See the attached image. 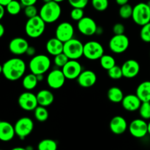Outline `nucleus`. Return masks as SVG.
I'll use <instances>...</instances> for the list:
<instances>
[{"label": "nucleus", "instance_id": "1", "mask_svg": "<svg viewBox=\"0 0 150 150\" xmlns=\"http://www.w3.org/2000/svg\"><path fill=\"white\" fill-rule=\"evenodd\" d=\"M26 65L22 59L15 57L2 64V75L6 79L15 81L21 79L26 72Z\"/></svg>", "mask_w": 150, "mask_h": 150}, {"label": "nucleus", "instance_id": "2", "mask_svg": "<svg viewBox=\"0 0 150 150\" xmlns=\"http://www.w3.org/2000/svg\"><path fill=\"white\" fill-rule=\"evenodd\" d=\"M62 14V8L59 3L51 1L44 3L39 11V16L45 23H52L57 21Z\"/></svg>", "mask_w": 150, "mask_h": 150}, {"label": "nucleus", "instance_id": "3", "mask_svg": "<svg viewBox=\"0 0 150 150\" xmlns=\"http://www.w3.org/2000/svg\"><path fill=\"white\" fill-rule=\"evenodd\" d=\"M51 62L49 57L45 54H38L32 57L29 63L31 73L35 75H44L49 70Z\"/></svg>", "mask_w": 150, "mask_h": 150}, {"label": "nucleus", "instance_id": "4", "mask_svg": "<svg viewBox=\"0 0 150 150\" xmlns=\"http://www.w3.org/2000/svg\"><path fill=\"white\" fill-rule=\"evenodd\" d=\"M45 22L39 15L31 18H28L25 24V32L31 38H38L45 30Z\"/></svg>", "mask_w": 150, "mask_h": 150}, {"label": "nucleus", "instance_id": "5", "mask_svg": "<svg viewBox=\"0 0 150 150\" xmlns=\"http://www.w3.org/2000/svg\"><path fill=\"white\" fill-rule=\"evenodd\" d=\"M63 53L68 57L69 59L78 60L83 56V44L79 40L72 38L64 42Z\"/></svg>", "mask_w": 150, "mask_h": 150}, {"label": "nucleus", "instance_id": "6", "mask_svg": "<svg viewBox=\"0 0 150 150\" xmlns=\"http://www.w3.org/2000/svg\"><path fill=\"white\" fill-rule=\"evenodd\" d=\"M132 19L139 26H144L150 22V7L146 3L140 2L133 7Z\"/></svg>", "mask_w": 150, "mask_h": 150}, {"label": "nucleus", "instance_id": "7", "mask_svg": "<svg viewBox=\"0 0 150 150\" xmlns=\"http://www.w3.org/2000/svg\"><path fill=\"white\" fill-rule=\"evenodd\" d=\"M16 135L21 140L26 139L34 130V122L27 117H21L17 120L14 125Z\"/></svg>", "mask_w": 150, "mask_h": 150}, {"label": "nucleus", "instance_id": "8", "mask_svg": "<svg viewBox=\"0 0 150 150\" xmlns=\"http://www.w3.org/2000/svg\"><path fill=\"white\" fill-rule=\"evenodd\" d=\"M103 54V46L98 41L91 40L83 44V57L87 59L92 61L100 59Z\"/></svg>", "mask_w": 150, "mask_h": 150}, {"label": "nucleus", "instance_id": "9", "mask_svg": "<svg viewBox=\"0 0 150 150\" xmlns=\"http://www.w3.org/2000/svg\"><path fill=\"white\" fill-rule=\"evenodd\" d=\"M130 45V40L125 34L122 35H114L110 39L108 46L113 53L117 54L125 52Z\"/></svg>", "mask_w": 150, "mask_h": 150}, {"label": "nucleus", "instance_id": "10", "mask_svg": "<svg viewBox=\"0 0 150 150\" xmlns=\"http://www.w3.org/2000/svg\"><path fill=\"white\" fill-rule=\"evenodd\" d=\"M130 135L136 139H142L148 134V123L143 119H135L128 126Z\"/></svg>", "mask_w": 150, "mask_h": 150}, {"label": "nucleus", "instance_id": "11", "mask_svg": "<svg viewBox=\"0 0 150 150\" xmlns=\"http://www.w3.org/2000/svg\"><path fill=\"white\" fill-rule=\"evenodd\" d=\"M18 103L21 108L26 111H32L38 106L36 95L27 91L21 94L18 99Z\"/></svg>", "mask_w": 150, "mask_h": 150}, {"label": "nucleus", "instance_id": "12", "mask_svg": "<svg viewBox=\"0 0 150 150\" xmlns=\"http://www.w3.org/2000/svg\"><path fill=\"white\" fill-rule=\"evenodd\" d=\"M66 79L62 69H54L47 76L46 81L51 89H59L64 86Z\"/></svg>", "mask_w": 150, "mask_h": 150}, {"label": "nucleus", "instance_id": "13", "mask_svg": "<svg viewBox=\"0 0 150 150\" xmlns=\"http://www.w3.org/2000/svg\"><path fill=\"white\" fill-rule=\"evenodd\" d=\"M98 25L93 18L84 16L78 21L77 28L79 32L84 36L90 37L96 34Z\"/></svg>", "mask_w": 150, "mask_h": 150}, {"label": "nucleus", "instance_id": "14", "mask_svg": "<svg viewBox=\"0 0 150 150\" xmlns=\"http://www.w3.org/2000/svg\"><path fill=\"white\" fill-rule=\"evenodd\" d=\"M74 27L67 21L60 23L57 26L55 31V37L63 42L70 40L74 36Z\"/></svg>", "mask_w": 150, "mask_h": 150}, {"label": "nucleus", "instance_id": "15", "mask_svg": "<svg viewBox=\"0 0 150 150\" xmlns=\"http://www.w3.org/2000/svg\"><path fill=\"white\" fill-rule=\"evenodd\" d=\"M66 79L69 80L77 79L82 72V66L77 60L70 59L62 68Z\"/></svg>", "mask_w": 150, "mask_h": 150}, {"label": "nucleus", "instance_id": "16", "mask_svg": "<svg viewBox=\"0 0 150 150\" xmlns=\"http://www.w3.org/2000/svg\"><path fill=\"white\" fill-rule=\"evenodd\" d=\"M29 46V44L26 39L18 37L13 38L10 41L8 48L12 54L16 56H20L26 54V50Z\"/></svg>", "mask_w": 150, "mask_h": 150}, {"label": "nucleus", "instance_id": "17", "mask_svg": "<svg viewBox=\"0 0 150 150\" xmlns=\"http://www.w3.org/2000/svg\"><path fill=\"white\" fill-rule=\"evenodd\" d=\"M123 77L126 79H133L139 75L140 72V64L135 59H128L122 65Z\"/></svg>", "mask_w": 150, "mask_h": 150}, {"label": "nucleus", "instance_id": "18", "mask_svg": "<svg viewBox=\"0 0 150 150\" xmlns=\"http://www.w3.org/2000/svg\"><path fill=\"white\" fill-rule=\"evenodd\" d=\"M77 82L80 86L83 88H89L93 86L97 81V75L91 70H82L77 78Z\"/></svg>", "mask_w": 150, "mask_h": 150}, {"label": "nucleus", "instance_id": "19", "mask_svg": "<svg viewBox=\"0 0 150 150\" xmlns=\"http://www.w3.org/2000/svg\"><path fill=\"white\" fill-rule=\"evenodd\" d=\"M109 128L114 134L122 135L125 133L128 128V125L125 119L118 115L111 119L109 123Z\"/></svg>", "mask_w": 150, "mask_h": 150}, {"label": "nucleus", "instance_id": "20", "mask_svg": "<svg viewBox=\"0 0 150 150\" xmlns=\"http://www.w3.org/2000/svg\"><path fill=\"white\" fill-rule=\"evenodd\" d=\"M142 103L141 100L139 99V97L136 94L135 95L134 94H130V95H125L121 103L123 108L125 111L134 112V111H139Z\"/></svg>", "mask_w": 150, "mask_h": 150}, {"label": "nucleus", "instance_id": "21", "mask_svg": "<svg viewBox=\"0 0 150 150\" xmlns=\"http://www.w3.org/2000/svg\"><path fill=\"white\" fill-rule=\"evenodd\" d=\"M16 136L14 126L7 121H0V141L8 142Z\"/></svg>", "mask_w": 150, "mask_h": 150}, {"label": "nucleus", "instance_id": "22", "mask_svg": "<svg viewBox=\"0 0 150 150\" xmlns=\"http://www.w3.org/2000/svg\"><path fill=\"white\" fill-rule=\"evenodd\" d=\"M45 48H46V51L48 54L55 57V56L63 52L64 42H62L60 40H59L56 37L50 38L45 44Z\"/></svg>", "mask_w": 150, "mask_h": 150}, {"label": "nucleus", "instance_id": "23", "mask_svg": "<svg viewBox=\"0 0 150 150\" xmlns=\"http://www.w3.org/2000/svg\"><path fill=\"white\" fill-rule=\"evenodd\" d=\"M38 105L48 107L51 105L54 101V95L52 92L48 89H41L37 93Z\"/></svg>", "mask_w": 150, "mask_h": 150}, {"label": "nucleus", "instance_id": "24", "mask_svg": "<svg viewBox=\"0 0 150 150\" xmlns=\"http://www.w3.org/2000/svg\"><path fill=\"white\" fill-rule=\"evenodd\" d=\"M136 95L142 102H150V81L142 82L137 86Z\"/></svg>", "mask_w": 150, "mask_h": 150}, {"label": "nucleus", "instance_id": "25", "mask_svg": "<svg viewBox=\"0 0 150 150\" xmlns=\"http://www.w3.org/2000/svg\"><path fill=\"white\" fill-rule=\"evenodd\" d=\"M108 99L114 103H119L122 101L125 95L122 90L117 86H112L107 92Z\"/></svg>", "mask_w": 150, "mask_h": 150}, {"label": "nucleus", "instance_id": "26", "mask_svg": "<svg viewBox=\"0 0 150 150\" xmlns=\"http://www.w3.org/2000/svg\"><path fill=\"white\" fill-rule=\"evenodd\" d=\"M37 76L34 73H30L23 76L22 80V86L26 90L32 91L35 89L38 83Z\"/></svg>", "mask_w": 150, "mask_h": 150}, {"label": "nucleus", "instance_id": "27", "mask_svg": "<svg viewBox=\"0 0 150 150\" xmlns=\"http://www.w3.org/2000/svg\"><path fill=\"white\" fill-rule=\"evenodd\" d=\"M58 144L54 139H45L38 144V150H57Z\"/></svg>", "mask_w": 150, "mask_h": 150}, {"label": "nucleus", "instance_id": "28", "mask_svg": "<svg viewBox=\"0 0 150 150\" xmlns=\"http://www.w3.org/2000/svg\"><path fill=\"white\" fill-rule=\"evenodd\" d=\"M47 107L38 105L35 110H34V115L37 121L40 122H44L47 121L49 117V113L47 110Z\"/></svg>", "mask_w": 150, "mask_h": 150}, {"label": "nucleus", "instance_id": "29", "mask_svg": "<svg viewBox=\"0 0 150 150\" xmlns=\"http://www.w3.org/2000/svg\"><path fill=\"white\" fill-rule=\"evenodd\" d=\"M99 60L101 67L107 71L116 65L115 59L109 54H103Z\"/></svg>", "mask_w": 150, "mask_h": 150}, {"label": "nucleus", "instance_id": "30", "mask_svg": "<svg viewBox=\"0 0 150 150\" xmlns=\"http://www.w3.org/2000/svg\"><path fill=\"white\" fill-rule=\"evenodd\" d=\"M22 4L20 2V1L17 0H12L10 3L5 6V9L7 13L11 16H16L19 14L20 12L21 11Z\"/></svg>", "mask_w": 150, "mask_h": 150}, {"label": "nucleus", "instance_id": "31", "mask_svg": "<svg viewBox=\"0 0 150 150\" xmlns=\"http://www.w3.org/2000/svg\"><path fill=\"white\" fill-rule=\"evenodd\" d=\"M133 7L130 4H126L122 6H120L119 10V15L120 18L122 19H129L132 18L133 16Z\"/></svg>", "mask_w": 150, "mask_h": 150}, {"label": "nucleus", "instance_id": "32", "mask_svg": "<svg viewBox=\"0 0 150 150\" xmlns=\"http://www.w3.org/2000/svg\"><path fill=\"white\" fill-rule=\"evenodd\" d=\"M139 112L141 118L144 120H150V102H142Z\"/></svg>", "mask_w": 150, "mask_h": 150}, {"label": "nucleus", "instance_id": "33", "mask_svg": "<svg viewBox=\"0 0 150 150\" xmlns=\"http://www.w3.org/2000/svg\"><path fill=\"white\" fill-rule=\"evenodd\" d=\"M91 3L95 10L98 12H103L108 7V0H91Z\"/></svg>", "mask_w": 150, "mask_h": 150}, {"label": "nucleus", "instance_id": "34", "mask_svg": "<svg viewBox=\"0 0 150 150\" xmlns=\"http://www.w3.org/2000/svg\"><path fill=\"white\" fill-rule=\"evenodd\" d=\"M108 75L109 78H111V79H114V80L120 79L123 77L122 67L118 65L114 66L112 68L108 70Z\"/></svg>", "mask_w": 150, "mask_h": 150}, {"label": "nucleus", "instance_id": "35", "mask_svg": "<svg viewBox=\"0 0 150 150\" xmlns=\"http://www.w3.org/2000/svg\"><path fill=\"white\" fill-rule=\"evenodd\" d=\"M140 38L144 42H150V22L142 26L140 30Z\"/></svg>", "mask_w": 150, "mask_h": 150}, {"label": "nucleus", "instance_id": "36", "mask_svg": "<svg viewBox=\"0 0 150 150\" xmlns=\"http://www.w3.org/2000/svg\"><path fill=\"white\" fill-rule=\"evenodd\" d=\"M69 58L64 54V53H61V54H58V55L55 56L54 59V62L57 67L62 68L66 63L69 61Z\"/></svg>", "mask_w": 150, "mask_h": 150}, {"label": "nucleus", "instance_id": "37", "mask_svg": "<svg viewBox=\"0 0 150 150\" xmlns=\"http://www.w3.org/2000/svg\"><path fill=\"white\" fill-rule=\"evenodd\" d=\"M70 15L72 20L75 21H79L82 18L84 17V11H83V9L73 7Z\"/></svg>", "mask_w": 150, "mask_h": 150}, {"label": "nucleus", "instance_id": "38", "mask_svg": "<svg viewBox=\"0 0 150 150\" xmlns=\"http://www.w3.org/2000/svg\"><path fill=\"white\" fill-rule=\"evenodd\" d=\"M24 15L27 18H31L39 15L38 10L35 5H30L24 7Z\"/></svg>", "mask_w": 150, "mask_h": 150}, {"label": "nucleus", "instance_id": "39", "mask_svg": "<svg viewBox=\"0 0 150 150\" xmlns=\"http://www.w3.org/2000/svg\"><path fill=\"white\" fill-rule=\"evenodd\" d=\"M72 7L83 9L86 7L89 0H67Z\"/></svg>", "mask_w": 150, "mask_h": 150}, {"label": "nucleus", "instance_id": "40", "mask_svg": "<svg viewBox=\"0 0 150 150\" xmlns=\"http://www.w3.org/2000/svg\"><path fill=\"white\" fill-rule=\"evenodd\" d=\"M125 32V27L121 23H115L113 26V33L114 35H122Z\"/></svg>", "mask_w": 150, "mask_h": 150}, {"label": "nucleus", "instance_id": "41", "mask_svg": "<svg viewBox=\"0 0 150 150\" xmlns=\"http://www.w3.org/2000/svg\"><path fill=\"white\" fill-rule=\"evenodd\" d=\"M37 1L38 0H20V2L21 3L23 7H26V6L35 5Z\"/></svg>", "mask_w": 150, "mask_h": 150}, {"label": "nucleus", "instance_id": "42", "mask_svg": "<svg viewBox=\"0 0 150 150\" xmlns=\"http://www.w3.org/2000/svg\"><path fill=\"white\" fill-rule=\"evenodd\" d=\"M35 54H36V48H35V47L30 46V45H29V46L28 47L27 50H26V55L32 57H34V56H35Z\"/></svg>", "mask_w": 150, "mask_h": 150}, {"label": "nucleus", "instance_id": "43", "mask_svg": "<svg viewBox=\"0 0 150 150\" xmlns=\"http://www.w3.org/2000/svg\"><path fill=\"white\" fill-rule=\"evenodd\" d=\"M4 13H5V7L0 4V21L3 18Z\"/></svg>", "mask_w": 150, "mask_h": 150}, {"label": "nucleus", "instance_id": "44", "mask_svg": "<svg viewBox=\"0 0 150 150\" xmlns=\"http://www.w3.org/2000/svg\"><path fill=\"white\" fill-rule=\"evenodd\" d=\"M115 1L117 4H119L120 6H122L124 4H128L129 0H115Z\"/></svg>", "mask_w": 150, "mask_h": 150}, {"label": "nucleus", "instance_id": "45", "mask_svg": "<svg viewBox=\"0 0 150 150\" xmlns=\"http://www.w3.org/2000/svg\"><path fill=\"white\" fill-rule=\"evenodd\" d=\"M4 32H5V29H4V26L0 23V38H2L3 35H4Z\"/></svg>", "mask_w": 150, "mask_h": 150}, {"label": "nucleus", "instance_id": "46", "mask_svg": "<svg viewBox=\"0 0 150 150\" xmlns=\"http://www.w3.org/2000/svg\"><path fill=\"white\" fill-rule=\"evenodd\" d=\"M12 0H0V4L5 7L8 3H10Z\"/></svg>", "mask_w": 150, "mask_h": 150}, {"label": "nucleus", "instance_id": "47", "mask_svg": "<svg viewBox=\"0 0 150 150\" xmlns=\"http://www.w3.org/2000/svg\"><path fill=\"white\" fill-rule=\"evenodd\" d=\"M103 32V29L101 26H98V29H97V31H96V34L97 35H102Z\"/></svg>", "mask_w": 150, "mask_h": 150}, {"label": "nucleus", "instance_id": "48", "mask_svg": "<svg viewBox=\"0 0 150 150\" xmlns=\"http://www.w3.org/2000/svg\"><path fill=\"white\" fill-rule=\"evenodd\" d=\"M37 78H38V81H42L44 79V75H36Z\"/></svg>", "mask_w": 150, "mask_h": 150}, {"label": "nucleus", "instance_id": "49", "mask_svg": "<svg viewBox=\"0 0 150 150\" xmlns=\"http://www.w3.org/2000/svg\"><path fill=\"white\" fill-rule=\"evenodd\" d=\"M10 150H28L26 148L24 147H21V146H17V147H14Z\"/></svg>", "mask_w": 150, "mask_h": 150}, {"label": "nucleus", "instance_id": "50", "mask_svg": "<svg viewBox=\"0 0 150 150\" xmlns=\"http://www.w3.org/2000/svg\"><path fill=\"white\" fill-rule=\"evenodd\" d=\"M148 134L150 136V121L148 122Z\"/></svg>", "mask_w": 150, "mask_h": 150}, {"label": "nucleus", "instance_id": "51", "mask_svg": "<svg viewBox=\"0 0 150 150\" xmlns=\"http://www.w3.org/2000/svg\"><path fill=\"white\" fill-rule=\"evenodd\" d=\"M53 1H56V2H58V3H60V2H62V1H64V0H53Z\"/></svg>", "mask_w": 150, "mask_h": 150}, {"label": "nucleus", "instance_id": "52", "mask_svg": "<svg viewBox=\"0 0 150 150\" xmlns=\"http://www.w3.org/2000/svg\"><path fill=\"white\" fill-rule=\"evenodd\" d=\"M2 74V65L0 64V75Z\"/></svg>", "mask_w": 150, "mask_h": 150}, {"label": "nucleus", "instance_id": "53", "mask_svg": "<svg viewBox=\"0 0 150 150\" xmlns=\"http://www.w3.org/2000/svg\"><path fill=\"white\" fill-rule=\"evenodd\" d=\"M43 1L44 3H48V2H50V1H53V0H42Z\"/></svg>", "mask_w": 150, "mask_h": 150}, {"label": "nucleus", "instance_id": "54", "mask_svg": "<svg viewBox=\"0 0 150 150\" xmlns=\"http://www.w3.org/2000/svg\"><path fill=\"white\" fill-rule=\"evenodd\" d=\"M146 4H147L148 5H149V7H150V0H149V1H148L147 2H146Z\"/></svg>", "mask_w": 150, "mask_h": 150}, {"label": "nucleus", "instance_id": "55", "mask_svg": "<svg viewBox=\"0 0 150 150\" xmlns=\"http://www.w3.org/2000/svg\"><path fill=\"white\" fill-rule=\"evenodd\" d=\"M149 55H150V52H149Z\"/></svg>", "mask_w": 150, "mask_h": 150}, {"label": "nucleus", "instance_id": "56", "mask_svg": "<svg viewBox=\"0 0 150 150\" xmlns=\"http://www.w3.org/2000/svg\"><path fill=\"white\" fill-rule=\"evenodd\" d=\"M0 150H3V149H0Z\"/></svg>", "mask_w": 150, "mask_h": 150}]
</instances>
